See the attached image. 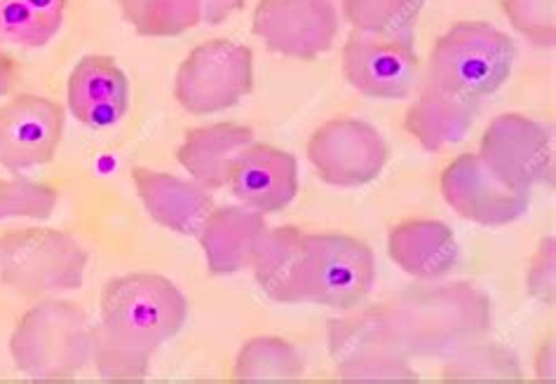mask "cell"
Masks as SVG:
<instances>
[{"mask_svg": "<svg viewBox=\"0 0 556 384\" xmlns=\"http://www.w3.org/2000/svg\"><path fill=\"white\" fill-rule=\"evenodd\" d=\"M188 321V300L167 277L137 272L115 277L101 293L92 359L101 380L141 382L153 354Z\"/></svg>", "mask_w": 556, "mask_h": 384, "instance_id": "obj_1", "label": "cell"}, {"mask_svg": "<svg viewBox=\"0 0 556 384\" xmlns=\"http://www.w3.org/2000/svg\"><path fill=\"white\" fill-rule=\"evenodd\" d=\"M408 359H448L491 329V300L465 282L406 289L378 307Z\"/></svg>", "mask_w": 556, "mask_h": 384, "instance_id": "obj_2", "label": "cell"}, {"mask_svg": "<svg viewBox=\"0 0 556 384\" xmlns=\"http://www.w3.org/2000/svg\"><path fill=\"white\" fill-rule=\"evenodd\" d=\"M94 329L78 305L42 300L20 319L10 354L20 371L38 382L73 380L92 359Z\"/></svg>", "mask_w": 556, "mask_h": 384, "instance_id": "obj_3", "label": "cell"}, {"mask_svg": "<svg viewBox=\"0 0 556 384\" xmlns=\"http://www.w3.org/2000/svg\"><path fill=\"white\" fill-rule=\"evenodd\" d=\"M517 48L484 22H460L434 42L426 82L453 97L481 101L509 80Z\"/></svg>", "mask_w": 556, "mask_h": 384, "instance_id": "obj_4", "label": "cell"}, {"mask_svg": "<svg viewBox=\"0 0 556 384\" xmlns=\"http://www.w3.org/2000/svg\"><path fill=\"white\" fill-rule=\"evenodd\" d=\"M87 251L52 228L0 234V282L22 295H48L83 286Z\"/></svg>", "mask_w": 556, "mask_h": 384, "instance_id": "obj_5", "label": "cell"}, {"mask_svg": "<svg viewBox=\"0 0 556 384\" xmlns=\"http://www.w3.org/2000/svg\"><path fill=\"white\" fill-rule=\"evenodd\" d=\"M303 300L329 309L359 307L376 282L374 251L348 234L303 238Z\"/></svg>", "mask_w": 556, "mask_h": 384, "instance_id": "obj_6", "label": "cell"}, {"mask_svg": "<svg viewBox=\"0 0 556 384\" xmlns=\"http://www.w3.org/2000/svg\"><path fill=\"white\" fill-rule=\"evenodd\" d=\"M254 87L252 50L232 40L202 42L188 54L174 80V97L193 115L232 108Z\"/></svg>", "mask_w": 556, "mask_h": 384, "instance_id": "obj_7", "label": "cell"}, {"mask_svg": "<svg viewBox=\"0 0 556 384\" xmlns=\"http://www.w3.org/2000/svg\"><path fill=\"white\" fill-rule=\"evenodd\" d=\"M327 345L336 371L345 382H418V373L378 309L357 319H331Z\"/></svg>", "mask_w": 556, "mask_h": 384, "instance_id": "obj_8", "label": "cell"}, {"mask_svg": "<svg viewBox=\"0 0 556 384\" xmlns=\"http://www.w3.org/2000/svg\"><path fill=\"white\" fill-rule=\"evenodd\" d=\"M341 66L345 80L359 94L383 101L408 99L420 78L414 34L371 36L355 31L345 42Z\"/></svg>", "mask_w": 556, "mask_h": 384, "instance_id": "obj_9", "label": "cell"}, {"mask_svg": "<svg viewBox=\"0 0 556 384\" xmlns=\"http://www.w3.org/2000/svg\"><path fill=\"white\" fill-rule=\"evenodd\" d=\"M308 159L325 183L362 188L383 174L390 148L380 131L367 123L331 120L311 137Z\"/></svg>", "mask_w": 556, "mask_h": 384, "instance_id": "obj_10", "label": "cell"}, {"mask_svg": "<svg viewBox=\"0 0 556 384\" xmlns=\"http://www.w3.org/2000/svg\"><path fill=\"white\" fill-rule=\"evenodd\" d=\"M481 159L523 192L554 185V153L547 129L519 113L497 115L481 137Z\"/></svg>", "mask_w": 556, "mask_h": 384, "instance_id": "obj_11", "label": "cell"}, {"mask_svg": "<svg viewBox=\"0 0 556 384\" xmlns=\"http://www.w3.org/2000/svg\"><path fill=\"white\" fill-rule=\"evenodd\" d=\"M442 195L463 218L484 228L515 223L531 204V192L509 185L479 153L451 162L442 174Z\"/></svg>", "mask_w": 556, "mask_h": 384, "instance_id": "obj_12", "label": "cell"}, {"mask_svg": "<svg viewBox=\"0 0 556 384\" xmlns=\"http://www.w3.org/2000/svg\"><path fill=\"white\" fill-rule=\"evenodd\" d=\"M252 28L270 52L315 59L339 36V12L329 0H261Z\"/></svg>", "mask_w": 556, "mask_h": 384, "instance_id": "obj_13", "label": "cell"}, {"mask_svg": "<svg viewBox=\"0 0 556 384\" xmlns=\"http://www.w3.org/2000/svg\"><path fill=\"white\" fill-rule=\"evenodd\" d=\"M64 137V108L36 94L0 106V167L22 174L48 165Z\"/></svg>", "mask_w": 556, "mask_h": 384, "instance_id": "obj_14", "label": "cell"}, {"mask_svg": "<svg viewBox=\"0 0 556 384\" xmlns=\"http://www.w3.org/2000/svg\"><path fill=\"white\" fill-rule=\"evenodd\" d=\"M228 188L258 214L282 212L299 195L296 157L266 143L247 145L230 169Z\"/></svg>", "mask_w": 556, "mask_h": 384, "instance_id": "obj_15", "label": "cell"}, {"mask_svg": "<svg viewBox=\"0 0 556 384\" xmlns=\"http://www.w3.org/2000/svg\"><path fill=\"white\" fill-rule=\"evenodd\" d=\"M131 181L137 185L143 209L172 232L198 238L204 220L214 212V200L195 181L188 183L172 174L153 171L146 167L131 169Z\"/></svg>", "mask_w": 556, "mask_h": 384, "instance_id": "obj_16", "label": "cell"}, {"mask_svg": "<svg viewBox=\"0 0 556 384\" xmlns=\"http://www.w3.org/2000/svg\"><path fill=\"white\" fill-rule=\"evenodd\" d=\"M266 230V218L249 206H214L198 234L210 272L236 274L249 268Z\"/></svg>", "mask_w": 556, "mask_h": 384, "instance_id": "obj_17", "label": "cell"}, {"mask_svg": "<svg viewBox=\"0 0 556 384\" xmlns=\"http://www.w3.org/2000/svg\"><path fill=\"white\" fill-rule=\"evenodd\" d=\"M254 143V131L242 125L218 123L190 129L177 151L179 165L204 190H222L238 155Z\"/></svg>", "mask_w": 556, "mask_h": 384, "instance_id": "obj_18", "label": "cell"}, {"mask_svg": "<svg viewBox=\"0 0 556 384\" xmlns=\"http://www.w3.org/2000/svg\"><path fill=\"white\" fill-rule=\"evenodd\" d=\"M479 113L481 101L453 97L426 82L414 106L406 113L404 127L426 151L439 153L463 141L477 123Z\"/></svg>", "mask_w": 556, "mask_h": 384, "instance_id": "obj_19", "label": "cell"}, {"mask_svg": "<svg viewBox=\"0 0 556 384\" xmlns=\"http://www.w3.org/2000/svg\"><path fill=\"white\" fill-rule=\"evenodd\" d=\"M458 242L442 220H406L388 238V256L416 279H439L458 263Z\"/></svg>", "mask_w": 556, "mask_h": 384, "instance_id": "obj_20", "label": "cell"}, {"mask_svg": "<svg viewBox=\"0 0 556 384\" xmlns=\"http://www.w3.org/2000/svg\"><path fill=\"white\" fill-rule=\"evenodd\" d=\"M303 234L291 228H273L263 232L249 268L254 270L258 289L270 300L282 305H296L303 300Z\"/></svg>", "mask_w": 556, "mask_h": 384, "instance_id": "obj_21", "label": "cell"}, {"mask_svg": "<svg viewBox=\"0 0 556 384\" xmlns=\"http://www.w3.org/2000/svg\"><path fill=\"white\" fill-rule=\"evenodd\" d=\"M99 103H127L129 80L125 71L104 54L83 56L68 78V108L80 117Z\"/></svg>", "mask_w": 556, "mask_h": 384, "instance_id": "obj_22", "label": "cell"}, {"mask_svg": "<svg viewBox=\"0 0 556 384\" xmlns=\"http://www.w3.org/2000/svg\"><path fill=\"white\" fill-rule=\"evenodd\" d=\"M305 373L301 351L282 337H252L238 354L232 377L238 382H294Z\"/></svg>", "mask_w": 556, "mask_h": 384, "instance_id": "obj_23", "label": "cell"}, {"mask_svg": "<svg viewBox=\"0 0 556 384\" xmlns=\"http://www.w3.org/2000/svg\"><path fill=\"white\" fill-rule=\"evenodd\" d=\"M442 377L444 382H521L523 371L515 351L479 337L451 354Z\"/></svg>", "mask_w": 556, "mask_h": 384, "instance_id": "obj_24", "label": "cell"}, {"mask_svg": "<svg viewBox=\"0 0 556 384\" xmlns=\"http://www.w3.org/2000/svg\"><path fill=\"white\" fill-rule=\"evenodd\" d=\"M121 12L146 38H177L202 24L200 0H121Z\"/></svg>", "mask_w": 556, "mask_h": 384, "instance_id": "obj_25", "label": "cell"}, {"mask_svg": "<svg viewBox=\"0 0 556 384\" xmlns=\"http://www.w3.org/2000/svg\"><path fill=\"white\" fill-rule=\"evenodd\" d=\"M426 0H341L343 20L357 34L402 36L412 34Z\"/></svg>", "mask_w": 556, "mask_h": 384, "instance_id": "obj_26", "label": "cell"}, {"mask_svg": "<svg viewBox=\"0 0 556 384\" xmlns=\"http://www.w3.org/2000/svg\"><path fill=\"white\" fill-rule=\"evenodd\" d=\"M60 192L48 183L14 179L0 181V220L5 218H36L46 220L54 214Z\"/></svg>", "mask_w": 556, "mask_h": 384, "instance_id": "obj_27", "label": "cell"}, {"mask_svg": "<svg viewBox=\"0 0 556 384\" xmlns=\"http://www.w3.org/2000/svg\"><path fill=\"white\" fill-rule=\"evenodd\" d=\"M509 24L540 48H552L556 40V0H505Z\"/></svg>", "mask_w": 556, "mask_h": 384, "instance_id": "obj_28", "label": "cell"}, {"mask_svg": "<svg viewBox=\"0 0 556 384\" xmlns=\"http://www.w3.org/2000/svg\"><path fill=\"white\" fill-rule=\"evenodd\" d=\"M0 36L22 48H42L56 34L24 0H0Z\"/></svg>", "mask_w": 556, "mask_h": 384, "instance_id": "obj_29", "label": "cell"}, {"mask_svg": "<svg viewBox=\"0 0 556 384\" xmlns=\"http://www.w3.org/2000/svg\"><path fill=\"white\" fill-rule=\"evenodd\" d=\"M526 286L535 300L554 305L556 300V246L554 240H545L535 251L526 274Z\"/></svg>", "mask_w": 556, "mask_h": 384, "instance_id": "obj_30", "label": "cell"}, {"mask_svg": "<svg viewBox=\"0 0 556 384\" xmlns=\"http://www.w3.org/2000/svg\"><path fill=\"white\" fill-rule=\"evenodd\" d=\"M24 3L38 14L42 24L50 26L54 34H60V28L64 24L66 0H24Z\"/></svg>", "mask_w": 556, "mask_h": 384, "instance_id": "obj_31", "label": "cell"}, {"mask_svg": "<svg viewBox=\"0 0 556 384\" xmlns=\"http://www.w3.org/2000/svg\"><path fill=\"white\" fill-rule=\"evenodd\" d=\"M202 5V24H224L232 12H238L244 0H200Z\"/></svg>", "mask_w": 556, "mask_h": 384, "instance_id": "obj_32", "label": "cell"}, {"mask_svg": "<svg viewBox=\"0 0 556 384\" xmlns=\"http://www.w3.org/2000/svg\"><path fill=\"white\" fill-rule=\"evenodd\" d=\"M535 375L540 380H547V382L556 380V343H554V335H549L543 343V347H540V351H538Z\"/></svg>", "mask_w": 556, "mask_h": 384, "instance_id": "obj_33", "label": "cell"}, {"mask_svg": "<svg viewBox=\"0 0 556 384\" xmlns=\"http://www.w3.org/2000/svg\"><path fill=\"white\" fill-rule=\"evenodd\" d=\"M12 80H14V66L10 62V56L0 50V97L10 94Z\"/></svg>", "mask_w": 556, "mask_h": 384, "instance_id": "obj_34", "label": "cell"}, {"mask_svg": "<svg viewBox=\"0 0 556 384\" xmlns=\"http://www.w3.org/2000/svg\"><path fill=\"white\" fill-rule=\"evenodd\" d=\"M329 3H336V0H329ZM339 3H341V0H339Z\"/></svg>", "mask_w": 556, "mask_h": 384, "instance_id": "obj_35", "label": "cell"}]
</instances>
